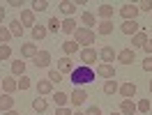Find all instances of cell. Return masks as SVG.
<instances>
[{
    "mask_svg": "<svg viewBox=\"0 0 152 115\" xmlns=\"http://www.w3.org/2000/svg\"><path fill=\"white\" fill-rule=\"evenodd\" d=\"M69 81L74 83V87H81V85H88L95 81V69L92 67H86V65H78L74 67V71L69 74Z\"/></svg>",
    "mask_w": 152,
    "mask_h": 115,
    "instance_id": "1",
    "label": "cell"
},
{
    "mask_svg": "<svg viewBox=\"0 0 152 115\" xmlns=\"http://www.w3.org/2000/svg\"><path fill=\"white\" fill-rule=\"evenodd\" d=\"M74 37H76L74 41L78 44V46L92 48V44H95V30H90V28H76Z\"/></svg>",
    "mask_w": 152,
    "mask_h": 115,
    "instance_id": "2",
    "label": "cell"
},
{
    "mask_svg": "<svg viewBox=\"0 0 152 115\" xmlns=\"http://www.w3.org/2000/svg\"><path fill=\"white\" fill-rule=\"evenodd\" d=\"M120 14H122V19H124V21H136V16H138V5L124 2L122 7H120Z\"/></svg>",
    "mask_w": 152,
    "mask_h": 115,
    "instance_id": "3",
    "label": "cell"
},
{
    "mask_svg": "<svg viewBox=\"0 0 152 115\" xmlns=\"http://www.w3.org/2000/svg\"><path fill=\"white\" fill-rule=\"evenodd\" d=\"M86 99H88V92L83 90V87H74V92L69 95V104L74 106H81V104H86Z\"/></svg>",
    "mask_w": 152,
    "mask_h": 115,
    "instance_id": "4",
    "label": "cell"
},
{
    "mask_svg": "<svg viewBox=\"0 0 152 115\" xmlns=\"http://www.w3.org/2000/svg\"><path fill=\"white\" fill-rule=\"evenodd\" d=\"M32 60H35V67L37 69H46L48 65H51V53H48V51H39Z\"/></svg>",
    "mask_w": 152,
    "mask_h": 115,
    "instance_id": "5",
    "label": "cell"
},
{
    "mask_svg": "<svg viewBox=\"0 0 152 115\" xmlns=\"http://www.w3.org/2000/svg\"><path fill=\"white\" fill-rule=\"evenodd\" d=\"M97 58H99V53H97L95 48H83V51H81V62H83L86 67H90L92 62H97Z\"/></svg>",
    "mask_w": 152,
    "mask_h": 115,
    "instance_id": "6",
    "label": "cell"
},
{
    "mask_svg": "<svg viewBox=\"0 0 152 115\" xmlns=\"http://www.w3.org/2000/svg\"><path fill=\"white\" fill-rule=\"evenodd\" d=\"M0 87L5 90V95H12V92L19 90V83H16V78H14V76H5V78H2V83H0Z\"/></svg>",
    "mask_w": 152,
    "mask_h": 115,
    "instance_id": "7",
    "label": "cell"
},
{
    "mask_svg": "<svg viewBox=\"0 0 152 115\" xmlns=\"http://www.w3.org/2000/svg\"><path fill=\"white\" fill-rule=\"evenodd\" d=\"M134 60H136V53H134V48H122V51L118 53V62H122V65H132Z\"/></svg>",
    "mask_w": 152,
    "mask_h": 115,
    "instance_id": "8",
    "label": "cell"
},
{
    "mask_svg": "<svg viewBox=\"0 0 152 115\" xmlns=\"http://www.w3.org/2000/svg\"><path fill=\"white\" fill-rule=\"evenodd\" d=\"M99 58L104 60V65H113V60H118V53H115L111 46H104L99 51Z\"/></svg>",
    "mask_w": 152,
    "mask_h": 115,
    "instance_id": "9",
    "label": "cell"
},
{
    "mask_svg": "<svg viewBox=\"0 0 152 115\" xmlns=\"http://www.w3.org/2000/svg\"><path fill=\"white\" fill-rule=\"evenodd\" d=\"M97 76H102V78H106V81H111V78H115V69H113V65H99L97 67Z\"/></svg>",
    "mask_w": 152,
    "mask_h": 115,
    "instance_id": "10",
    "label": "cell"
},
{
    "mask_svg": "<svg viewBox=\"0 0 152 115\" xmlns=\"http://www.w3.org/2000/svg\"><path fill=\"white\" fill-rule=\"evenodd\" d=\"M58 7H60V12L65 14L67 19H72V16L76 14V2H72V0H62V2L58 5Z\"/></svg>",
    "mask_w": 152,
    "mask_h": 115,
    "instance_id": "11",
    "label": "cell"
},
{
    "mask_svg": "<svg viewBox=\"0 0 152 115\" xmlns=\"http://www.w3.org/2000/svg\"><path fill=\"white\" fill-rule=\"evenodd\" d=\"M138 28H141V25H138V21H124L122 25H120V32H122V35H136V32H138Z\"/></svg>",
    "mask_w": 152,
    "mask_h": 115,
    "instance_id": "12",
    "label": "cell"
},
{
    "mask_svg": "<svg viewBox=\"0 0 152 115\" xmlns=\"http://www.w3.org/2000/svg\"><path fill=\"white\" fill-rule=\"evenodd\" d=\"M118 92H120L124 99H132V97L136 95V83L127 81V83H122V85H120V90H118Z\"/></svg>",
    "mask_w": 152,
    "mask_h": 115,
    "instance_id": "13",
    "label": "cell"
},
{
    "mask_svg": "<svg viewBox=\"0 0 152 115\" xmlns=\"http://www.w3.org/2000/svg\"><path fill=\"white\" fill-rule=\"evenodd\" d=\"M58 71H60V74H72V71H74V62L67 55L60 58V60H58Z\"/></svg>",
    "mask_w": 152,
    "mask_h": 115,
    "instance_id": "14",
    "label": "cell"
},
{
    "mask_svg": "<svg viewBox=\"0 0 152 115\" xmlns=\"http://www.w3.org/2000/svg\"><path fill=\"white\" fill-rule=\"evenodd\" d=\"M19 21H21V25H23V28H26V25H32V28L37 25V23H35V12H32V9H23Z\"/></svg>",
    "mask_w": 152,
    "mask_h": 115,
    "instance_id": "15",
    "label": "cell"
},
{
    "mask_svg": "<svg viewBox=\"0 0 152 115\" xmlns=\"http://www.w3.org/2000/svg\"><path fill=\"white\" fill-rule=\"evenodd\" d=\"M148 32H143V30H138V32H136V35H134L132 37V46H136V48H143L145 46V44H148Z\"/></svg>",
    "mask_w": 152,
    "mask_h": 115,
    "instance_id": "16",
    "label": "cell"
},
{
    "mask_svg": "<svg viewBox=\"0 0 152 115\" xmlns=\"http://www.w3.org/2000/svg\"><path fill=\"white\" fill-rule=\"evenodd\" d=\"M120 113L122 115H136V104L132 99H122L120 101Z\"/></svg>",
    "mask_w": 152,
    "mask_h": 115,
    "instance_id": "17",
    "label": "cell"
},
{
    "mask_svg": "<svg viewBox=\"0 0 152 115\" xmlns=\"http://www.w3.org/2000/svg\"><path fill=\"white\" fill-rule=\"evenodd\" d=\"M7 111H14V99L12 95H0V113H7Z\"/></svg>",
    "mask_w": 152,
    "mask_h": 115,
    "instance_id": "18",
    "label": "cell"
},
{
    "mask_svg": "<svg viewBox=\"0 0 152 115\" xmlns=\"http://www.w3.org/2000/svg\"><path fill=\"white\" fill-rule=\"evenodd\" d=\"M97 14H99V19H102V21H111V16H113V5H108V2L99 5Z\"/></svg>",
    "mask_w": 152,
    "mask_h": 115,
    "instance_id": "19",
    "label": "cell"
},
{
    "mask_svg": "<svg viewBox=\"0 0 152 115\" xmlns=\"http://www.w3.org/2000/svg\"><path fill=\"white\" fill-rule=\"evenodd\" d=\"M53 101H56V106H58V108H65V106L69 104V95H67V92H60V90H58V92H53Z\"/></svg>",
    "mask_w": 152,
    "mask_h": 115,
    "instance_id": "20",
    "label": "cell"
},
{
    "mask_svg": "<svg viewBox=\"0 0 152 115\" xmlns=\"http://www.w3.org/2000/svg\"><path fill=\"white\" fill-rule=\"evenodd\" d=\"M37 92H39V97H44V95H51V92H53V83H51V81H39L37 83Z\"/></svg>",
    "mask_w": 152,
    "mask_h": 115,
    "instance_id": "21",
    "label": "cell"
},
{
    "mask_svg": "<svg viewBox=\"0 0 152 115\" xmlns=\"http://www.w3.org/2000/svg\"><path fill=\"white\" fill-rule=\"evenodd\" d=\"M60 30H62L65 35H74L76 32V21L74 19H65L62 23H60Z\"/></svg>",
    "mask_w": 152,
    "mask_h": 115,
    "instance_id": "22",
    "label": "cell"
},
{
    "mask_svg": "<svg viewBox=\"0 0 152 115\" xmlns=\"http://www.w3.org/2000/svg\"><path fill=\"white\" fill-rule=\"evenodd\" d=\"M23 30H26V28L21 25V21H19V19H14V21L10 23V32H12V37H23Z\"/></svg>",
    "mask_w": 152,
    "mask_h": 115,
    "instance_id": "23",
    "label": "cell"
},
{
    "mask_svg": "<svg viewBox=\"0 0 152 115\" xmlns=\"http://www.w3.org/2000/svg\"><path fill=\"white\" fill-rule=\"evenodd\" d=\"M97 32L99 35H111L113 32V21H99L97 23Z\"/></svg>",
    "mask_w": 152,
    "mask_h": 115,
    "instance_id": "24",
    "label": "cell"
},
{
    "mask_svg": "<svg viewBox=\"0 0 152 115\" xmlns=\"http://www.w3.org/2000/svg\"><path fill=\"white\" fill-rule=\"evenodd\" d=\"M12 74L14 76H26V62L23 60H14L12 62Z\"/></svg>",
    "mask_w": 152,
    "mask_h": 115,
    "instance_id": "25",
    "label": "cell"
},
{
    "mask_svg": "<svg viewBox=\"0 0 152 115\" xmlns=\"http://www.w3.org/2000/svg\"><path fill=\"white\" fill-rule=\"evenodd\" d=\"M62 51H65L67 58H69V55H74L76 51H78V44H76L74 39H67V41H62Z\"/></svg>",
    "mask_w": 152,
    "mask_h": 115,
    "instance_id": "26",
    "label": "cell"
},
{
    "mask_svg": "<svg viewBox=\"0 0 152 115\" xmlns=\"http://www.w3.org/2000/svg\"><path fill=\"white\" fill-rule=\"evenodd\" d=\"M37 53H39V51H37L35 44H23V46H21V55H23V58H35Z\"/></svg>",
    "mask_w": 152,
    "mask_h": 115,
    "instance_id": "27",
    "label": "cell"
},
{
    "mask_svg": "<svg viewBox=\"0 0 152 115\" xmlns=\"http://www.w3.org/2000/svg\"><path fill=\"white\" fill-rule=\"evenodd\" d=\"M46 35H48L46 25H35V28H32V39H35V41H42Z\"/></svg>",
    "mask_w": 152,
    "mask_h": 115,
    "instance_id": "28",
    "label": "cell"
},
{
    "mask_svg": "<svg viewBox=\"0 0 152 115\" xmlns=\"http://www.w3.org/2000/svg\"><path fill=\"white\" fill-rule=\"evenodd\" d=\"M46 99H42V97L37 95V99H32V111H37V113H44L46 111Z\"/></svg>",
    "mask_w": 152,
    "mask_h": 115,
    "instance_id": "29",
    "label": "cell"
},
{
    "mask_svg": "<svg viewBox=\"0 0 152 115\" xmlns=\"http://www.w3.org/2000/svg\"><path fill=\"white\" fill-rule=\"evenodd\" d=\"M118 90H120V85H118V81H113V78L104 83V92H106V95H115Z\"/></svg>",
    "mask_w": 152,
    "mask_h": 115,
    "instance_id": "30",
    "label": "cell"
},
{
    "mask_svg": "<svg viewBox=\"0 0 152 115\" xmlns=\"http://www.w3.org/2000/svg\"><path fill=\"white\" fill-rule=\"evenodd\" d=\"M81 21H83V23H86V28H90V30H92V25H97L95 16H92L90 12H83V14H81Z\"/></svg>",
    "mask_w": 152,
    "mask_h": 115,
    "instance_id": "31",
    "label": "cell"
},
{
    "mask_svg": "<svg viewBox=\"0 0 152 115\" xmlns=\"http://www.w3.org/2000/svg\"><path fill=\"white\" fill-rule=\"evenodd\" d=\"M136 113H150V99H141L136 104Z\"/></svg>",
    "mask_w": 152,
    "mask_h": 115,
    "instance_id": "32",
    "label": "cell"
},
{
    "mask_svg": "<svg viewBox=\"0 0 152 115\" xmlns=\"http://www.w3.org/2000/svg\"><path fill=\"white\" fill-rule=\"evenodd\" d=\"M10 39H12L10 28H7V25H0V44H7Z\"/></svg>",
    "mask_w": 152,
    "mask_h": 115,
    "instance_id": "33",
    "label": "cell"
},
{
    "mask_svg": "<svg viewBox=\"0 0 152 115\" xmlns=\"http://www.w3.org/2000/svg\"><path fill=\"white\" fill-rule=\"evenodd\" d=\"M48 2L46 0H32V12H46Z\"/></svg>",
    "mask_w": 152,
    "mask_h": 115,
    "instance_id": "34",
    "label": "cell"
},
{
    "mask_svg": "<svg viewBox=\"0 0 152 115\" xmlns=\"http://www.w3.org/2000/svg\"><path fill=\"white\" fill-rule=\"evenodd\" d=\"M12 58V46L10 44H0V60H10Z\"/></svg>",
    "mask_w": 152,
    "mask_h": 115,
    "instance_id": "35",
    "label": "cell"
},
{
    "mask_svg": "<svg viewBox=\"0 0 152 115\" xmlns=\"http://www.w3.org/2000/svg\"><path fill=\"white\" fill-rule=\"evenodd\" d=\"M46 30H48V32H58V30H60V21H58L56 16H53V19H48Z\"/></svg>",
    "mask_w": 152,
    "mask_h": 115,
    "instance_id": "36",
    "label": "cell"
},
{
    "mask_svg": "<svg viewBox=\"0 0 152 115\" xmlns=\"http://www.w3.org/2000/svg\"><path fill=\"white\" fill-rule=\"evenodd\" d=\"M48 81H51V83H60V81H62V74H60L58 69H51V71H48Z\"/></svg>",
    "mask_w": 152,
    "mask_h": 115,
    "instance_id": "37",
    "label": "cell"
},
{
    "mask_svg": "<svg viewBox=\"0 0 152 115\" xmlns=\"http://www.w3.org/2000/svg\"><path fill=\"white\" fill-rule=\"evenodd\" d=\"M19 83V90H28L30 85H32V78H28V76H21V81H16Z\"/></svg>",
    "mask_w": 152,
    "mask_h": 115,
    "instance_id": "38",
    "label": "cell"
},
{
    "mask_svg": "<svg viewBox=\"0 0 152 115\" xmlns=\"http://www.w3.org/2000/svg\"><path fill=\"white\" fill-rule=\"evenodd\" d=\"M138 12H152V0H143V2H138Z\"/></svg>",
    "mask_w": 152,
    "mask_h": 115,
    "instance_id": "39",
    "label": "cell"
},
{
    "mask_svg": "<svg viewBox=\"0 0 152 115\" xmlns=\"http://www.w3.org/2000/svg\"><path fill=\"white\" fill-rule=\"evenodd\" d=\"M143 69H145V71H152V55H148L143 60Z\"/></svg>",
    "mask_w": 152,
    "mask_h": 115,
    "instance_id": "40",
    "label": "cell"
},
{
    "mask_svg": "<svg viewBox=\"0 0 152 115\" xmlns=\"http://www.w3.org/2000/svg\"><path fill=\"white\" fill-rule=\"evenodd\" d=\"M86 115H102V108H99V106H90L86 111Z\"/></svg>",
    "mask_w": 152,
    "mask_h": 115,
    "instance_id": "41",
    "label": "cell"
},
{
    "mask_svg": "<svg viewBox=\"0 0 152 115\" xmlns=\"http://www.w3.org/2000/svg\"><path fill=\"white\" fill-rule=\"evenodd\" d=\"M143 51H145V53H148V55H152V39H148V44H145V46H143Z\"/></svg>",
    "mask_w": 152,
    "mask_h": 115,
    "instance_id": "42",
    "label": "cell"
},
{
    "mask_svg": "<svg viewBox=\"0 0 152 115\" xmlns=\"http://www.w3.org/2000/svg\"><path fill=\"white\" fill-rule=\"evenodd\" d=\"M56 115H72V111H69V108L65 106V108H58V111H56Z\"/></svg>",
    "mask_w": 152,
    "mask_h": 115,
    "instance_id": "43",
    "label": "cell"
},
{
    "mask_svg": "<svg viewBox=\"0 0 152 115\" xmlns=\"http://www.w3.org/2000/svg\"><path fill=\"white\" fill-rule=\"evenodd\" d=\"M10 5H12V7H19V9H21V7H23V2H19V0H12Z\"/></svg>",
    "mask_w": 152,
    "mask_h": 115,
    "instance_id": "44",
    "label": "cell"
},
{
    "mask_svg": "<svg viewBox=\"0 0 152 115\" xmlns=\"http://www.w3.org/2000/svg\"><path fill=\"white\" fill-rule=\"evenodd\" d=\"M2 19H5V7L0 5V23H2Z\"/></svg>",
    "mask_w": 152,
    "mask_h": 115,
    "instance_id": "45",
    "label": "cell"
},
{
    "mask_svg": "<svg viewBox=\"0 0 152 115\" xmlns=\"http://www.w3.org/2000/svg\"><path fill=\"white\" fill-rule=\"evenodd\" d=\"M2 115H21V113H16V111H7V113H2Z\"/></svg>",
    "mask_w": 152,
    "mask_h": 115,
    "instance_id": "46",
    "label": "cell"
},
{
    "mask_svg": "<svg viewBox=\"0 0 152 115\" xmlns=\"http://www.w3.org/2000/svg\"><path fill=\"white\" fill-rule=\"evenodd\" d=\"M72 115H86V113H81V111H74V113H72Z\"/></svg>",
    "mask_w": 152,
    "mask_h": 115,
    "instance_id": "47",
    "label": "cell"
},
{
    "mask_svg": "<svg viewBox=\"0 0 152 115\" xmlns=\"http://www.w3.org/2000/svg\"><path fill=\"white\" fill-rule=\"evenodd\" d=\"M108 115H122V113H115V111H111V113H108Z\"/></svg>",
    "mask_w": 152,
    "mask_h": 115,
    "instance_id": "48",
    "label": "cell"
},
{
    "mask_svg": "<svg viewBox=\"0 0 152 115\" xmlns=\"http://www.w3.org/2000/svg\"><path fill=\"white\" fill-rule=\"evenodd\" d=\"M150 92H152V81H150Z\"/></svg>",
    "mask_w": 152,
    "mask_h": 115,
    "instance_id": "49",
    "label": "cell"
},
{
    "mask_svg": "<svg viewBox=\"0 0 152 115\" xmlns=\"http://www.w3.org/2000/svg\"><path fill=\"white\" fill-rule=\"evenodd\" d=\"M0 90H2V87H0Z\"/></svg>",
    "mask_w": 152,
    "mask_h": 115,
    "instance_id": "50",
    "label": "cell"
}]
</instances>
